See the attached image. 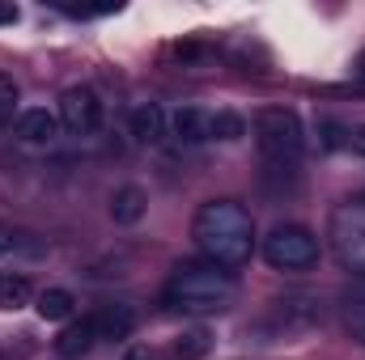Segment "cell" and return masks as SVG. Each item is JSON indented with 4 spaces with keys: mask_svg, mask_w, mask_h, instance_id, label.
<instances>
[{
    "mask_svg": "<svg viewBox=\"0 0 365 360\" xmlns=\"http://www.w3.org/2000/svg\"><path fill=\"white\" fill-rule=\"evenodd\" d=\"M191 238L212 268H242L255 250V221L238 199H208L191 221Z\"/></svg>",
    "mask_w": 365,
    "mask_h": 360,
    "instance_id": "6da1fadb",
    "label": "cell"
},
{
    "mask_svg": "<svg viewBox=\"0 0 365 360\" xmlns=\"http://www.w3.org/2000/svg\"><path fill=\"white\" fill-rule=\"evenodd\" d=\"M162 297H166L170 309L204 318V314H221V309L234 305L238 280H234V271L212 268V263H182V268H175V275L166 280V292H162Z\"/></svg>",
    "mask_w": 365,
    "mask_h": 360,
    "instance_id": "7a4b0ae2",
    "label": "cell"
},
{
    "mask_svg": "<svg viewBox=\"0 0 365 360\" xmlns=\"http://www.w3.org/2000/svg\"><path fill=\"white\" fill-rule=\"evenodd\" d=\"M255 144L264 153V162L272 170H293L302 149H306V132H302V119L284 106H268L255 115Z\"/></svg>",
    "mask_w": 365,
    "mask_h": 360,
    "instance_id": "3957f363",
    "label": "cell"
},
{
    "mask_svg": "<svg viewBox=\"0 0 365 360\" xmlns=\"http://www.w3.org/2000/svg\"><path fill=\"white\" fill-rule=\"evenodd\" d=\"M264 263L276 271H310L319 263V238L306 225H276L264 238Z\"/></svg>",
    "mask_w": 365,
    "mask_h": 360,
    "instance_id": "277c9868",
    "label": "cell"
},
{
    "mask_svg": "<svg viewBox=\"0 0 365 360\" xmlns=\"http://www.w3.org/2000/svg\"><path fill=\"white\" fill-rule=\"evenodd\" d=\"M323 318L319 309V297L310 292H289V297H276L264 314V331L272 339H284V335H297V331H310L314 322Z\"/></svg>",
    "mask_w": 365,
    "mask_h": 360,
    "instance_id": "5b68a950",
    "label": "cell"
},
{
    "mask_svg": "<svg viewBox=\"0 0 365 360\" xmlns=\"http://www.w3.org/2000/svg\"><path fill=\"white\" fill-rule=\"evenodd\" d=\"M60 123H64L73 136H93L98 123H102V102H98V93H93L90 85L64 90V97H60Z\"/></svg>",
    "mask_w": 365,
    "mask_h": 360,
    "instance_id": "8992f818",
    "label": "cell"
},
{
    "mask_svg": "<svg viewBox=\"0 0 365 360\" xmlns=\"http://www.w3.org/2000/svg\"><path fill=\"white\" fill-rule=\"evenodd\" d=\"M212 110H204V106H179L175 110V119H170V127H175V136H179L182 144H204V140H212Z\"/></svg>",
    "mask_w": 365,
    "mask_h": 360,
    "instance_id": "52a82bcc",
    "label": "cell"
},
{
    "mask_svg": "<svg viewBox=\"0 0 365 360\" xmlns=\"http://www.w3.org/2000/svg\"><path fill=\"white\" fill-rule=\"evenodd\" d=\"M93 344H98V327H93V318H77V322H68V327L60 331L56 352H60L64 360H81Z\"/></svg>",
    "mask_w": 365,
    "mask_h": 360,
    "instance_id": "ba28073f",
    "label": "cell"
},
{
    "mask_svg": "<svg viewBox=\"0 0 365 360\" xmlns=\"http://www.w3.org/2000/svg\"><path fill=\"white\" fill-rule=\"evenodd\" d=\"M93 327H98V339H128L136 331V309L132 305H102L93 314Z\"/></svg>",
    "mask_w": 365,
    "mask_h": 360,
    "instance_id": "9c48e42d",
    "label": "cell"
},
{
    "mask_svg": "<svg viewBox=\"0 0 365 360\" xmlns=\"http://www.w3.org/2000/svg\"><path fill=\"white\" fill-rule=\"evenodd\" d=\"M132 136H136L140 144H158V140L166 136V110H162L158 102H140V106L132 110Z\"/></svg>",
    "mask_w": 365,
    "mask_h": 360,
    "instance_id": "30bf717a",
    "label": "cell"
},
{
    "mask_svg": "<svg viewBox=\"0 0 365 360\" xmlns=\"http://www.w3.org/2000/svg\"><path fill=\"white\" fill-rule=\"evenodd\" d=\"M56 132H60V119L47 110H21V119H17V136L26 144H51Z\"/></svg>",
    "mask_w": 365,
    "mask_h": 360,
    "instance_id": "8fae6325",
    "label": "cell"
},
{
    "mask_svg": "<svg viewBox=\"0 0 365 360\" xmlns=\"http://www.w3.org/2000/svg\"><path fill=\"white\" fill-rule=\"evenodd\" d=\"M145 208H149V199H145L140 186H119V191L110 195V216H115V225H136V221L145 216Z\"/></svg>",
    "mask_w": 365,
    "mask_h": 360,
    "instance_id": "7c38bea8",
    "label": "cell"
},
{
    "mask_svg": "<svg viewBox=\"0 0 365 360\" xmlns=\"http://www.w3.org/2000/svg\"><path fill=\"white\" fill-rule=\"evenodd\" d=\"M73 292L68 288H47V292H38V318L43 322H64V318H73Z\"/></svg>",
    "mask_w": 365,
    "mask_h": 360,
    "instance_id": "4fadbf2b",
    "label": "cell"
},
{
    "mask_svg": "<svg viewBox=\"0 0 365 360\" xmlns=\"http://www.w3.org/2000/svg\"><path fill=\"white\" fill-rule=\"evenodd\" d=\"M26 301H30V280L13 275V271H0V309H21Z\"/></svg>",
    "mask_w": 365,
    "mask_h": 360,
    "instance_id": "5bb4252c",
    "label": "cell"
},
{
    "mask_svg": "<svg viewBox=\"0 0 365 360\" xmlns=\"http://www.w3.org/2000/svg\"><path fill=\"white\" fill-rule=\"evenodd\" d=\"M344 322H349L353 339H361V344H365V280H357V284L349 288V301H344Z\"/></svg>",
    "mask_w": 365,
    "mask_h": 360,
    "instance_id": "9a60e30c",
    "label": "cell"
},
{
    "mask_svg": "<svg viewBox=\"0 0 365 360\" xmlns=\"http://www.w3.org/2000/svg\"><path fill=\"white\" fill-rule=\"evenodd\" d=\"M336 250H340V259L365 280V233H336Z\"/></svg>",
    "mask_w": 365,
    "mask_h": 360,
    "instance_id": "2e32d148",
    "label": "cell"
},
{
    "mask_svg": "<svg viewBox=\"0 0 365 360\" xmlns=\"http://www.w3.org/2000/svg\"><path fill=\"white\" fill-rule=\"evenodd\" d=\"M331 229H336V233H365V195H357L353 203H344V208L336 212Z\"/></svg>",
    "mask_w": 365,
    "mask_h": 360,
    "instance_id": "e0dca14e",
    "label": "cell"
},
{
    "mask_svg": "<svg viewBox=\"0 0 365 360\" xmlns=\"http://www.w3.org/2000/svg\"><path fill=\"white\" fill-rule=\"evenodd\" d=\"M247 136V123L234 115V110H217L212 119V140H242Z\"/></svg>",
    "mask_w": 365,
    "mask_h": 360,
    "instance_id": "ac0fdd59",
    "label": "cell"
},
{
    "mask_svg": "<svg viewBox=\"0 0 365 360\" xmlns=\"http://www.w3.org/2000/svg\"><path fill=\"white\" fill-rule=\"evenodd\" d=\"M17 97H21V93H17V81L0 73V127H4V123H13V110H17Z\"/></svg>",
    "mask_w": 365,
    "mask_h": 360,
    "instance_id": "d6986e66",
    "label": "cell"
},
{
    "mask_svg": "<svg viewBox=\"0 0 365 360\" xmlns=\"http://www.w3.org/2000/svg\"><path fill=\"white\" fill-rule=\"evenodd\" d=\"M175 352H179L182 360L204 356V352H208V335H204V331H191V335H182L179 344H175Z\"/></svg>",
    "mask_w": 365,
    "mask_h": 360,
    "instance_id": "ffe728a7",
    "label": "cell"
},
{
    "mask_svg": "<svg viewBox=\"0 0 365 360\" xmlns=\"http://www.w3.org/2000/svg\"><path fill=\"white\" fill-rule=\"evenodd\" d=\"M21 13H17V4H9V0H0V26H13Z\"/></svg>",
    "mask_w": 365,
    "mask_h": 360,
    "instance_id": "44dd1931",
    "label": "cell"
},
{
    "mask_svg": "<svg viewBox=\"0 0 365 360\" xmlns=\"http://www.w3.org/2000/svg\"><path fill=\"white\" fill-rule=\"evenodd\" d=\"M344 136H349V144H353V149H357V153L365 157V127H349Z\"/></svg>",
    "mask_w": 365,
    "mask_h": 360,
    "instance_id": "7402d4cb",
    "label": "cell"
},
{
    "mask_svg": "<svg viewBox=\"0 0 365 360\" xmlns=\"http://www.w3.org/2000/svg\"><path fill=\"white\" fill-rule=\"evenodd\" d=\"M9 250H13V229L0 225V255H9Z\"/></svg>",
    "mask_w": 365,
    "mask_h": 360,
    "instance_id": "603a6c76",
    "label": "cell"
},
{
    "mask_svg": "<svg viewBox=\"0 0 365 360\" xmlns=\"http://www.w3.org/2000/svg\"><path fill=\"white\" fill-rule=\"evenodd\" d=\"M123 360H158V352H153V348H132Z\"/></svg>",
    "mask_w": 365,
    "mask_h": 360,
    "instance_id": "cb8c5ba5",
    "label": "cell"
},
{
    "mask_svg": "<svg viewBox=\"0 0 365 360\" xmlns=\"http://www.w3.org/2000/svg\"><path fill=\"white\" fill-rule=\"evenodd\" d=\"M357 73H361V77H365V51H361V60H357Z\"/></svg>",
    "mask_w": 365,
    "mask_h": 360,
    "instance_id": "d4e9b609",
    "label": "cell"
}]
</instances>
